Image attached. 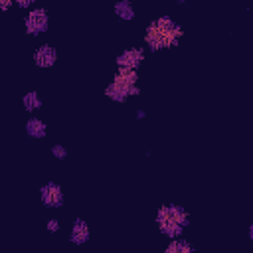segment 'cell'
Segmentation results:
<instances>
[{"label":"cell","instance_id":"obj_1","mask_svg":"<svg viewBox=\"0 0 253 253\" xmlns=\"http://www.w3.org/2000/svg\"><path fill=\"white\" fill-rule=\"evenodd\" d=\"M182 38H184L182 26L170 16L154 18L144 30V45L150 51L172 49V47H176L180 43Z\"/></svg>","mask_w":253,"mask_h":253},{"label":"cell","instance_id":"obj_2","mask_svg":"<svg viewBox=\"0 0 253 253\" xmlns=\"http://www.w3.org/2000/svg\"><path fill=\"white\" fill-rule=\"evenodd\" d=\"M156 225L158 231L168 239H178L184 235L186 227L190 225V213L184 206L178 204H164L156 211Z\"/></svg>","mask_w":253,"mask_h":253},{"label":"cell","instance_id":"obj_3","mask_svg":"<svg viewBox=\"0 0 253 253\" xmlns=\"http://www.w3.org/2000/svg\"><path fill=\"white\" fill-rule=\"evenodd\" d=\"M47 26H49V12H47L45 8H42V6L32 8V10L24 16V30H26V34L32 36V38L43 34V32L47 30Z\"/></svg>","mask_w":253,"mask_h":253},{"label":"cell","instance_id":"obj_4","mask_svg":"<svg viewBox=\"0 0 253 253\" xmlns=\"http://www.w3.org/2000/svg\"><path fill=\"white\" fill-rule=\"evenodd\" d=\"M144 59H146L144 47H126V49H123L115 57V65H117V69H132V71H138V67L144 63Z\"/></svg>","mask_w":253,"mask_h":253},{"label":"cell","instance_id":"obj_5","mask_svg":"<svg viewBox=\"0 0 253 253\" xmlns=\"http://www.w3.org/2000/svg\"><path fill=\"white\" fill-rule=\"evenodd\" d=\"M40 200L45 208L49 210H55V208H61L63 206V200H65V194H63V188L61 184L49 180L45 184H42L40 188Z\"/></svg>","mask_w":253,"mask_h":253},{"label":"cell","instance_id":"obj_6","mask_svg":"<svg viewBox=\"0 0 253 253\" xmlns=\"http://www.w3.org/2000/svg\"><path fill=\"white\" fill-rule=\"evenodd\" d=\"M138 79H140L138 71H132V69H117V73L113 75L111 81L117 83V85H121V87H125L130 93V97H136V95H140Z\"/></svg>","mask_w":253,"mask_h":253},{"label":"cell","instance_id":"obj_7","mask_svg":"<svg viewBox=\"0 0 253 253\" xmlns=\"http://www.w3.org/2000/svg\"><path fill=\"white\" fill-rule=\"evenodd\" d=\"M32 59H34V65H36V67H40V69H49V67H53L55 61H57V49H55L51 43H42V45L36 47Z\"/></svg>","mask_w":253,"mask_h":253},{"label":"cell","instance_id":"obj_8","mask_svg":"<svg viewBox=\"0 0 253 253\" xmlns=\"http://www.w3.org/2000/svg\"><path fill=\"white\" fill-rule=\"evenodd\" d=\"M89 239H91L89 223H87L83 217H77V219L71 223V229H69V241H71L73 245H85Z\"/></svg>","mask_w":253,"mask_h":253},{"label":"cell","instance_id":"obj_9","mask_svg":"<svg viewBox=\"0 0 253 253\" xmlns=\"http://www.w3.org/2000/svg\"><path fill=\"white\" fill-rule=\"evenodd\" d=\"M24 130L30 138H36V140H42L47 136V123L42 121L40 117H30L24 125Z\"/></svg>","mask_w":253,"mask_h":253},{"label":"cell","instance_id":"obj_10","mask_svg":"<svg viewBox=\"0 0 253 253\" xmlns=\"http://www.w3.org/2000/svg\"><path fill=\"white\" fill-rule=\"evenodd\" d=\"M113 12H115V16H117L119 20H123V22H130V20H134V16H136L134 6H132L130 0H117V2L113 4Z\"/></svg>","mask_w":253,"mask_h":253},{"label":"cell","instance_id":"obj_11","mask_svg":"<svg viewBox=\"0 0 253 253\" xmlns=\"http://www.w3.org/2000/svg\"><path fill=\"white\" fill-rule=\"evenodd\" d=\"M164 253H196V247L188 239L178 237V239H170L168 241V245L164 247Z\"/></svg>","mask_w":253,"mask_h":253},{"label":"cell","instance_id":"obj_12","mask_svg":"<svg viewBox=\"0 0 253 253\" xmlns=\"http://www.w3.org/2000/svg\"><path fill=\"white\" fill-rule=\"evenodd\" d=\"M105 97L111 99L113 103H125V101L130 97V93H128L125 87H121V85H117V83L111 81V83L105 87Z\"/></svg>","mask_w":253,"mask_h":253},{"label":"cell","instance_id":"obj_13","mask_svg":"<svg viewBox=\"0 0 253 253\" xmlns=\"http://www.w3.org/2000/svg\"><path fill=\"white\" fill-rule=\"evenodd\" d=\"M42 105H43V101H42V97H40L38 91H28V93L22 97V107H24V111H28V113L40 111Z\"/></svg>","mask_w":253,"mask_h":253},{"label":"cell","instance_id":"obj_14","mask_svg":"<svg viewBox=\"0 0 253 253\" xmlns=\"http://www.w3.org/2000/svg\"><path fill=\"white\" fill-rule=\"evenodd\" d=\"M51 156L57 158V160H65L69 156V152H67V148L63 144H53L51 146Z\"/></svg>","mask_w":253,"mask_h":253},{"label":"cell","instance_id":"obj_15","mask_svg":"<svg viewBox=\"0 0 253 253\" xmlns=\"http://www.w3.org/2000/svg\"><path fill=\"white\" fill-rule=\"evenodd\" d=\"M14 6L16 8H20V10H32V8H36V0H14Z\"/></svg>","mask_w":253,"mask_h":253},{"label":"cell","instance_id":"obj_16","mask_svg":"<svg viewBox=\"0 0 253 253\" xmlns=\"http://www.w3.org/2000/svg\"><path fill=\"white\" fill-rule=\"evenodd\" d=\"M47 231L49 233H57L59 231V219H55V217L47 219Z\"/></svg>","mask_w":253,"mask_h":253},{"label":"cell","instance_id":"obj_17","mask_svg":"<svg viewBox=\"0 0 253 253\" xmlns=\"http://www.w3.org/2000/svg\"><path fill=\"white\" fill-rule=\"evenodd\" d=\"M10 8H14V2H12V0H0V10H2V12L10 10Z\"/></svg>","mask_w":253,"mask_h":253},{"label":"cell","instance_id":"obj_18","mask_svg":"<svg viewBox=\"0 0 253 253\" xmlns=\"http://www.w3.org/2000/svg\"><path fill=\"white\" fill-rule=\"evenodd\" d=\"M134 119H136V121H142V119H146V111H142V109H138V111L134 113Z\"/></svg>","mask_w":253,"mask_h":253},{"label":"cell","instance_id":"obj_19","mask_svg":"<svg viewBox=\"0 0 253 253\" xmlns=\"http://www.w3.org/2000/svg\"><path fill=\"white\" fill-rule=\"evenodd\" d=\"M247 239H253V223L247 225Z\"/></svg>","mask_w":253,"mask_h":253}]
</instances>
